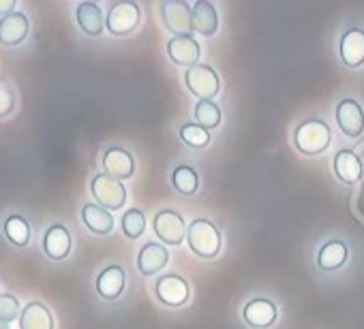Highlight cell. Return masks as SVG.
Masks as SVG:
<instances>
[{"label": "cell", "instance_id": "6da1fadb", "mask_svg": "<svg viewBox=\"0 0 364 329\" xmlns=\"http://www.w3.org/2000/svg\"><path fill=\"white\" fill-rule=\"evenodd\" d=\"M332 141V130L323 120H304L294 133V145L300 154L319 156L328 150Z\"/></svg>", "mask_w": 364, "mask_h": 329}, {"label": "cell", "instance_id": "7a4b0ae2", "mask_svg": "<svg viewBox=\"0 0 364 329\" xmlns=\"http://www.w3.org/2000/svg\"><path fill=\"white\" fill-rule=\"evenodd\" d=\"M187 244H189L191 252H196L198 257L215 259L221 252L223 240H221V231L215 223H210L208 218H198L187 229Z\"/></svg>", "mask_w": 364, "mask_h": 329}, {"label": "cell", "instance_id": "3957f363", "mask_svg": "<svg viewBox=\"0 0 364 329\" xmlns=\"http://www.w3.org/2000/svg\"><path fill=\"white\" fill-rule=\"evenodd\" d=\"M161 18L169 33L176 37H191L193 33V7L185 0H165L161 5Z\"/></svg>", "mask_w": 364, "mask_h": 329}, {"label": "cell", "instance_id": "277c9868", "mask_svg": "<svg viewBox=\"0 0 364 329\" xmlns=\"http://www.w3.org/2000/svg\"><path fill=\"white\" fill-rule=\"evenodd\" d=\"M185 84H187V90L200 101H213L221 90L219 75L210 65H198L193 69H187Z\"/></svg>", "mask_w": 364, "mask_h": 329}, {"label": "cell", "instance_id": "5b68a950", "mask_svg": "<svg viewBox=\"0 0 364 329\" xmlns=\"http://www.w3.org/2000/svg\"><path fill=\"white\" fill-rule=\"evenodd\" d=\"M90 193L97 199V203L105 210H120L127 201V189L122 186V182L107 174H97L92 178Z\"/></svg>", "mask_w": 364, "mask_h": 329}, {"label": "cell", "instance_id": "8992f818", "mask_svg": "<svg viewBox=\"0 0 364 329\" xmlns=\"http://www.w3.org/2000/svg\"><path fill=\"white\" fill-rule=\"evenodd\" d=\"M139 22H141V11L135 3H129V0L112 5L105 18V26L114 37L131 35L139 26Z\"/></svg>", "mask_w": 364, "mask_h": 329}, {"label": "cell", "instance_id": "52a82bcc", "mask_svg": "<svg viewBox=\"0 0 364 329\" xmlns=\"http://www.w3.org/2000/svg\"><path fill=\"white\" fill-rule=\"evenodd\" d=\"M154 293H156V299L169 308H180L189 301V284L187 280L178 276V274H163L156 278V284H154Z\"/></svg>", "mask_w": 364, "mask_h": 329}, {"label": "cell", "instance_id": "ba28073f", "mask_svg": "<svg viewBox=\"0 0 364 329\" xmlns=\"http://www.w3.org/2000/svg\"><path fill=\"white\" fill-rule=\"evenodd\" d=\"M152 227H154V233L159 240H163L165 244L169 246H178L182 240L187 235V225L182 221V216L173 210H161L154 214V221H152Z\"/></svg>", "mask_w": 364, "mask_h": 329}, {"label": "cell", "instance_id": "9c48e42d", "mask_svg": "<svg viewBox=\"0 0 364 329\" xmlns=\"http://www.w3.org/2000/svg\"><path fill=\"white\" fill-rule=\"evenodd\" d=\"M336 124L345 137H360L364 133V111L362 105L353 99H343L336 105Z\"/></svg>", "mask_w": 364, "mask_h": 329}, {"label": "cell", "instance_id": "30bf717a", "mask_svg": "<svg viewBox=\"0 0 364 329\" xmlns=\"http://www.w3.org/2000/svg\"><path fill=\"white\" fill-rule=\"evenodd\" d=\"M279 316V308L274 301L266 299V297H257L251 299L245 308H242V318L247 325H251L253 329H268L274 325Z\"/></svg>", "mask_w": 364, "mask_h": 329}, {"label": "cell", "instance_id": "8fae6325", "mask_svg": "<svg viewBox=\"0 0 364 329\" xmlns=\"http://www.w3.org/2000/svg\"><path fill=\"white\" fill-rule=\"evenodd\" d=\"M167 56L173 65L178 67H198L202 48L193 37H173L167 41Z\"/></svg>", "mask_w": 364, "mask_h": 329}, {"label": "cell", "instance_id": "7c38bea8", "mask_svg": "<svg viewBox=\"0 0 364 329\" xmlns=\"http://www.w3.org/2000/svg\"><path fill=\"white\" fill-rule=\"evenodd\" d=\"M341 62L349 69H358L364 65V30L362 28H347L341 37L338 45Z\"/></svg>", "mask_w": 364, "mask_h": 329}, {"label": "cell", "instance_id": "4fadbf2b", "mask_svg": "<svg viewBox=\"0 0 364 329\" xmlns=\"http://www.w3.org/2000/svg\"><path fill=\"white\" fill-rule=\"evenodd\" d=\"M332 167H334L336 178L343 184H358L362 180V174H364L360 156L353 150H345V147L334 154Z\"/></svg>", "mask_w": 364, "mask_h": 329}, {"label": "cell", "instance_id": "5bb4252c", "mask_svg": "<svg viewBox=\"0 0 364 329\" xmlns=\"http://www.w3.org/2000/svg\"><path fill=\"white\" fill-rule=\"evenodd\" d=\"M103 169L116 180H127L135 174V160L124 147H109L103 154Z\"/></svg>", "mask_w": 364, "mask_h": 329}, {"label": "cell", "instance_id": "9a60e30c", "mask_svg": "<svg viewBox=\"0 0 364 329\" xmlns=\"http://www.w3.org/2000/svg\"><path fill=\"white\" fill-rule=\"evenodd\" d=\"M71 246H73L71 233H69V229H67L65 225H60V223L52 225V227L46 231V235H43V250H46V255H48L50 259H54V261L67 259L69 252H71Z\"/></svg>", "mask_w": 364, "mask_h": 329}, {"label": "cell", "instance_id": "2e32d148", "mask_svg": "<svg viewBox=\"0 0 364 329\" xmlns=\"http://www.w3.org/2000/svg\"><path fill=\"white\" fill-rule=\"evenodd\" d=\"M169 263V252L165 246L156 244V242H148L141 246L139 255H137V269L144 276H154L159 274L165 265Z\"/></svg>", "mask_w": 364, "mask_h": 329}, {"label": "cell", "instance_id": "e0dca14e", "mask_svg": "<svg viewBox=\"0 0 364 329\" xmlns=\"http://www.w3.org/2000/svg\"><path fill=\"white\" fill-rule=\"evenodd\" d=\"M28 30H31V24L24 13H9L0 20V43L7 48L20 45L28 37Z\"/></svg>", "mask_w": 364, "mask_h": 329}, {"label": "cell", "instance_id": "ac0fdd59", "mask_svg": "<svg viewBox=\"0 0 364 329\" xmlns=\"http://www.w3.org/2000/svg\"><path fill=\"white\" fill-rule=\"evenodd\" d=\"M127 276L120 265H109L97 276V293L103 299H118L124 291Z\"/></svg>", "mask_w": 364, "mask_h": 329}, {"label": "cell", "instance_id": "d6986e66", "mask_svg": "<svg viewBox=\"0 0 364 329\" xmlns=\"http://www.w3.org/2000/svg\"><path fill=\"white\" fill-rule=\"evenodd\" d=\"M349 259V248L341 240H328L317 255V265L323 272H336L341 269Z\"/></svg>", "mask_w": 364, "mask_h": 329}, {"label": "cell", "instance_id": "ffe728a7", "mask_svg": "<svg viewBox=\"0 0 364 329\" xmlns=\"http://www.w3.org/2000/svg\"><path fill=\"white\" fill-rule=\"evenodd\" d=\"M75 20H77V26L88 37H99L105 28V18L97 3H80L75 9Z\"/></svg>", "mask_w": 364, "mask_h": 329}, {"label": "cell", "instance_id": "44dd1931", "mask_svg": "<svg viewBox=\"0 0 364 329\" xmlns=\"http://www.w3.org/2000/svg\"><path fill=\"white\" fill-rule=\"evenodd\" d=\"M219 28V16L213 3L208 0H198L193 5V30L202 37H213Z\"/></svg>", "mask_w": 364, "mask_h": 329}, {"label": "cell", "instance_id": "7402d4cb", "mask_svg": "<svg viewBox=\"0 0 364 329\" xmlns=\"http://www.w3.org/2000/svg\"><path fill=\"white\" fill-rule=\"evenodd\" d=\"M20 329H54V316L50 308L39 301H31L26 308H22Z\"/></svg>", "mask_w": 364, "mask_h": 329}, {"label": "cell", "instance_id": "603a6c76", "mask_svg": "<svg viewBox=\"0 0 364 329\" xmlns=\"http://www.w3.org/2000/svg\"><path fill=\"white\" fill-rule=\"evenodd\" d=\"M82 221L86 229L97 235H107L114 229V216L109 214V210L95 206V203H88L82 208Z\"/></svg>", "mask_w": 364, "mask_h": 329}, {"label": "cell", "instance_id": "cb8c5ba5", "mask_svg": "<svg viewBox=\"0 0 364 329\" xmlns=\"http://www.w3.org/2000/svg\"><path fill=\"white\" fill-rule=\"evenodd\" d=\"M171 184L180 195L191 197L200 189V176L193 167H189V164H180V167H176L171 174Z\"/></svg>", "mask_w": 364, "mask_h": 329}, {"label": "cell", "instance_id": "d4e9b609", "mask_svg": "<svg viewBox=\"0 0 364 329\" xmlns=\"http://www.w3.org/2000/svg\"><path fill=\"white\" fill-rule=\"evenodd\" d=\"M193 116H196V124L204 126L206 130L217 128L221 124V109L213 101H200L193 109Z\"/></svg>", "mask_w": 364, "mask_h": 329}, {"label": "cell", "instance_id": "484cf974", "mask_svg": "<svg viewBox=\"0 0 364 329\" xmlns=\"http://www.w3.org/2000/svg\"><path fill=\"white\" fill-rule=\"evenodd\" d=\"M180 139L193 150H202V147H206L210 143V133L204 126H200L196 122H189V124L180 126Z\"/></svg>", "mask_w": 364, "mask_h": 329}, {"label": "cell", "instance_id": "4316f807", "mask_svg": "<svg viewBox=\"0 0 364 329\" xmlns=\"http://www.w3.org/2000/svg\"><path fill=\"white\" fill-rule=\"evenodd\" d=\"M5 233L16 246H26L31 242V227L22 216H9L5 221Z\"/></svg>", "mask_w": 364, "mask_h": 329}, {"label": "cell", "instance_id": "83f0119b", "mask_svg": "<svg viewBox=\"0 0 364 329\" xmlns=\"http://www.w3.org/2000/svg\"><path fill=\"white\" fill-rule=\"evenodd\" d=\"M120 225H122V233H124L129 240H137V238L144 235V231H146V216H144L141 210L133 208V210L124 212Z\"/></svg>", "mask_w": 364, "mask_h": 329}, {"label": "cell", "instance_id": "f1b7e54d", "mask_svg": "<svg viewBox=\"0 0 364 329\" xmlns=\"http://www.w3.org/2000/svg\"><path fill=\"white\" fill-rule=\"evenodd\" d=\"M22 314V308H20V301L11 295V293H5V295H0V320H16L20 318Z\"/></svg>", "mask_w": 364, "mask_h": 329}, {"label": "cell", "instance_id": "f546056e", "mask_svg": "<svg viewBox=\"0 0 364 329\" xmlns=\"http://www.w3.org/2000/svg\"><path fill=\"white\" fill-rule=\"evenodd\" d=\"M16 0H5V3H0V16H9V13H14V9H16Z\"/></svg>", "mask_w": 364, "mask_h": 329}, {"label": "cell", "instance_id": "4dcf8cb0", "mask_svg": "<svg viewBox=\"0 0 364 329\" xmlns=\"http://www.w3.org/2000/svg\"><path fill=\"white\" fill-rule=\"evenodd\" d=\"M0 329H9V323L7 320H0Z\"/></svg>", "mask_w": 364, "mask_h": 329}]
</instances>
